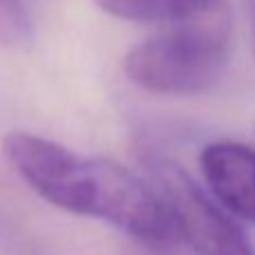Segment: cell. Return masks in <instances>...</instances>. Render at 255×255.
<instances>
[{
  "label": "cell",
  "mask_w": 255,
  "mask_h": 255,
  "mask_svg": "<svg viewBox=\"0 0 255 255\" xmlns=\"http://www.w3.org/2000/svg\"><path fill=\"white\" fill-rule=\"evenodd\" d=\"M2 154L11 170L52 206L108 222L150 249L179 240L170 211L150 179L115 159L76 152L31 132L7 134Z\"/></svg>",
  "instance_id": "6da1fadb"
},
{
  "label": "cell",
  "mask_w": 255,
  "mask_h": 255,
  "mask_svg": "<svg viewBox=\"0 0 255 255\" xmlns=\"http://www.w3.org/2000/svg\"><path fill=\"white\" fill-rule=\"evenodd\" d=\"M231 58V11L172 25L139 40L124 58L132 85L159 97H197L222 81Z\"/></svg>",
  "instance_id": "7a4b0ae2"
},
{
  "label": "cell",
  "mask_w": 255,
  "mask_h": 255,
  "mask_svg": "<svg viewBox=\"0 0 255 255\" xmlns=\"http://www.w3.org/2000/svg\"><path fill=\"white\" fill-rule=\"evenodd\" d=\"M148 179L172 215L177 238L197 255H255L251 242L229 211L208 197L177 161L161 152H145Z\"/></svg>",
  "instance_id": "3957f363"
},
{
  "label": "cell",
  "mask_w": 255,
  "mask_h": 255,
  "mask_svg": "<svg viewBox=\"0 0 255 255\" xmlns=\"http://www.w3.org/2000/svg\"><path fill=\"white\" fill-rule=\"evenodd\" d=\"M199 168L213 199L255 224V148L233 139L211 141L199 154Z\"/></svg>",
  "instance_id": "277c9868"
},
{
  "label": "cell",
  "mask_w": 255,
  "mask_h": 255,
  "mask_svg": "<svg viewBox=\"0 0 255 255\" xmlns=\"http://www.w3.org/2000/svg\"><path fill=\"white\" fill-rule=\"evenodd\" d=\"M103 13L128 22L186 25L231 11L229 0H94Z\"/></svg>",
  "instance_id": "5b68a950"
},
{
  "label": "cell",
  "mask_w": 255,
  "mask_h": 255,
  "mask_svg": "<svg viewBox=\"0 0 255 255\" xmlns=\"http://www.w3.org/2000/svg\"><path fill=\"white\" fill-rule=\"evenodd\" d=\"M31 22L22 0H0V45L16 47L27 43Z\"/></svg>",
  "instance_id": "8992f818"
},
{
  "label": "cell",
  "mask_w": 255,
  "mask_h": 255,
  "mask_svg": "<svg viewBox=\"0 0 255 255\" xmlns=\"http://www.w3.org/2000/svg\"><path fill=\"white\" fill-rule=\"evenodd\" d=\"M0 244H7V247H11V249L20 247V238L16 235L13 226L9 224V220L2 215V213H0Z\"/></svg>",
  "instance_id": "52a82bcc"
},
{
  "label": "cell",
  "mask_w": 255,
  "mask_h": 255,
  "mask_svg": "<svg viewBox=\"0 0 255 255\" xmlns=\"http://www.w3.org/2000/svg\"><path fill=\"white\" fill-rule=\"evenodd\" d=\"M244 9H247L249 34H251V47H253V58H255V0H244Z\"/></svg>",
  "instance_id": "ba28073f"
}]
</instances>
